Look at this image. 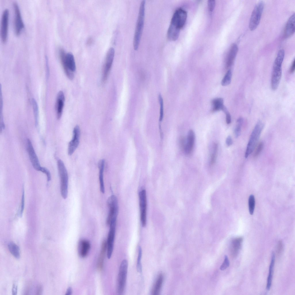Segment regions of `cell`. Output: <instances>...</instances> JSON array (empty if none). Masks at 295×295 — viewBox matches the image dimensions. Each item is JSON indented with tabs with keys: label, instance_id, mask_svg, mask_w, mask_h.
I'll return each mask as SVG.
<instances>
[{
	"label": "cell",
	"instance_id": "1",
	"mask_svg": "<svg viewBox=\"0 0 295 295\" xmlns=\"http://www.w3.org/2000/svg\"><path fill=\"white\" fill-rule=\"evenodd\" d=\"M284 55L285 52L283 50H279L273 64L271 80V87L273 90L277 89L281 80L282 75V64Z\"/></svg>",
	"mask_w": 295,
	"mask_h": 295
},
{
	"label": "cell",
	"instance_id": "2",
	"mask_svg": "<svg viewBox=\"0 0 295 295\" xmlns=\"http://www.w3.org/2000/svg\"><path fill=\"white\" fill-rule=\"evenodd\" d=\"M59 53L65 74L70 80H73L74 77L73 72L76 69L73 55L71 52L66 53L64 50L62 48L59 49Z\"/></svg>",
	"mask_w": 295,
	"mask_h": 295
},
{
	"label": "cell",
	"instance_id": "3",
	"mask_svg": "<svg viewBox=\"0 0 295 295\" xmlns=\"http://www.w3.org/2000/svg\"><path fill=\"white\" fill-rule=\"evenodd\" d=\"M145 1L141 2L139 8L138 18L135 29L133 41L135 50H138L143 31L145 16Z\"/></svg>",
	"mask_w": 295,
	"mask_h": 295
},
{
	"label": "cell",
	"instance_id": "4",
	"mask_svg": "<svg viewBox=\"0 0 295 295\" xmlns=\"http://www.w3.org/2000/svg\"><path fill=\"white\" fill-rule=\"evenodd\" d=\"M264 127L263 123L259 120L252 132L247 145L245 156V158H247L254 149Z\"/></svg>",
	"mask_w": 295,
	"mask_h": 295
},
{
	"label": "cell",
	"instance_id": "5",
	"mask_svg": "<svg viewBox=\"0 0 295 295\" xmlns=\"http://www.w3.org/2000/svg\"><path fill=\"white\" fill-rule=\"evenodd\" d=\"M57 166L60 181V192L63 198L66 199L68 195V176L66 167L63 161L59 160Z\"/></svg>",
	"mask_w": 295,
	"mask_h": 295
},
{
	"label": "cell",
	"instance_id": "6",
	"mask_svg": "<svg viewBox=\"0 0 295 295\" xmlns=\"http://www.w3.org/2000/svg\"><path fill=\"white\" fill-rule=\"evenodd\" d=\"M263 1L259 2L255 6L251 13L249 23V28L251 31L255 30L260 21L264 7Z\"/></svg>",
	"mask_w": 295,
	"mask_h": 295
},
{
	"label": "cell",
	"instance_id": "7",
	"mask_svg": "<svg viewBox=\"0 0 295 295\" xmlns=\"http://www.w3.org/2000/svg\"><path fill=\"white\" fill-rule=\"evenodd\" d=\"M128 268V262L126 259L123 260L121 263L118 274L117 291L119 294L124 292Z\"/></svg>",
	"mask_w": 295,
	"mask_h": 295
},
{
	"label": "cell",
	"instance_id": "8",
	"mask_svg": "<svg viewBox=\"0 0 295 295\" xmlns=\"http://www.w3.org/2000/svg\"><path fill=\"white\" fill-rule=\"evenodd\" d=\"M109 213L106 220L107 224L109 225L111 222L116 220L118 211V201L116 197L113 195L109 197L107 201Z\"/></svg>",
	"mask_w": 295,
	"mask_h": 295
},
{
	"label": "cell",
	"instance_id": "9",
	"mask_svg": "<svg viewBox=\"0 0 295 295\" xmlns=\"http://www.w3.org/2000/svg\"><path fill=\"white\" fill-rule=\"evenodd\" d=\"M187 16L185 10L181 8L177 9L173 15L169 25L180 30L185 24Z\"/></svg>",
	"mask_w": 295,
	"mask_h": 295
},
{
	"label": "cell",
	"instance_id": "10",
	"mask_svg": "<svg viewBox=\"0 0 295 295\" xmlns=\"http://www.w3.org/2000/svg\"><path fill=\"white\" fill-rule=\"evenodd\" d=\"M140 220L143 227L145 226L147 221V199L146 191L143 189L139 193Z\"/></svg>",
	"mask_w": 295,
	"mask_h": 295
},
{
	"label": "cell",
	"instance_id": "11",
	"mask_svg": "<svg viewBox=\"0 0 295 295\" xmlns=\"http://www.w3.org/2000/svg\"><path fill=\"white\" fill-rule=\"evenodd\" d=\"M115 54V51L113 48H111L108 50L105 57L103 66L102 81L105 82L107 80L113 63Z\"/></svg>",
	"mask_w": 295,
	"mask_h": 295
},
{
	"label": "cell",
	"instance_id": "12",
	"mask_svg": "<svg viewBox=\"0 0 295 295\" xmlns=\"http://www.w3.org/2000/svg\"><path fill=\"white\" fill-rule=\"evenodd\" d=\"M116 221H112L109 225V229L107 242V255L108 259L111 256L114 248Z\"/></svg>",
	"mask_w": 295,
	"mask_h": 295
},
{
	"label": "cell",
	"instance_id": "13",
	"mask_svg": "<svg viewBox=\"0 0 295 295\" xmlns=\"http://www.w3.org/2000/svg\"><path fill=\"white\" fill-rule=\"evenodd\" d=\"M14 17V32L17 35H19L24 27V25L18 3L14 2L13 4Z\"/></svg>",
	"mask_w": 295,
	"mask_h": 295
},
{
	"label": "cell",
	"instance_id": "14",
	"mask_svg": "<svg viewBox=\"0 0 295 295\" xmlns=\"http://www.w3.org/2000/svg\"><path fill=\"white\" fill-rule=\"evenodd\" d=\"M9 12L7 9H5L3 13L1 22V35L2 41L5 43L8 35Z\"/></svg>",
	"mask_w": 295,
	"mask_h": 295
},
{
	"label": "cell",
	"instance_id": "15",
	"mask_svg": "<svg viewBox=\"0 0 295 295\" xmlns=\"http://www.w3.org/2000/svg\"><path fill=\"white\" fill-rule=\"evenodd\" d=\"M80 135V130L78 125L76 126L73 128V137L68 144V153L71 155L74 152L78 146Z\"/></svg>",
	"mask_w": 295,
	"mask_h": 295
},
{
	"label": "cell",
	"instance_id": "16",
	"mask_svg": "<svg viewBox=\"0 0 295 295\" xmlns=\"http://www.w3.org/2000/svg\"><path fill=\"white\" fill-rule=\"evenodd\" d=\"M27 150L29 157L33 168L39 171L41 168L37 156L30 139L27 140Z\"/></svg>",
	"mask_w": 295,
	"mask_h": 295
},
{
	"label": "cell",
	"instance_id": "17",
	"mask_svg": "<svg viewBox=\"0 0 295 295\" xmlns=\"http://www.w3.org/2000/svg\"><path fill=\"white\" fill-rule=\"evenodd\" d=\"M238 47L236 44H233L227 54L226 60V67H230L233 64L238 51Z\"/></svg>",
	"mask_w": 295,
	"mask_h": 295
},
{
	"label": "cell",
	"instance_id": "18",
	"mask_svg": "<svg viewBox=\"0 0 295 295\" xmlns=\"http://www.w3.org/2000/svg\"><path fill=\"white\" fill-rule=\"evenodd\" d=\"M65 101L64 93L62 91H60L57 95L55 104L56 116L58 119H59L61 117Z\"/></svg>",
	"mask_w": 295,
	"mask_h": 295
},
{
	"label": "cell",
	"instance_id": "19",
	"mask_svg": "<svg viewBox=\"0 0 295 295\" xmlns=\"http://www.w3.org/2000/svg\"><path fill=\"white\" fill-rule=\"evenodd\" d=\"M186 138L184 152L186 154L189 155L192 152L195 139V134L192 130L189 131Z\"/></svg>",
	"mask_w": 295,
	"mask_h": 295
},
{
	"label": "cell",
	"instance_id": "20",
	"mask_svg": "<svg viewBox=\"0 0 295 295\" xmlns=\"http://www.w3.org/2000/svg\"><path fill=\"white\" fill-rule=\"evenodd\" d=\"M295 32V14H293L289 18L286 23L284 36L286 38L292 36Z\"/></svg>",
	"mask_w": 295,
	"mask_h": 295
},
{
	"label": "cell",
	"instance_id": "21",
	"mask_svg": "<svg viewBox=\"0 0 295 295\" xmlns=\"http://www.w3.org/2000/svg\"><path fill=\"white\" fill-rule=\"evenodd\" d=\"M243 238L239 237L234 239L232 241L231 254L233 258H235L238 255L241 249L243 241Z\"/></svg>",
	"mask_w": 295,
	"mask_h": 295
},
{
	"label": "cell",
	"instance_id": "22",
	"mask_svg": "<svg viewBox=\"0 0 295 295\" xmlns=\"http://www.w3.org/2000/svg\"><path fill=\"white\" fill-rule=\"evenodd\" d=\"M106 252L107 242L106 241L104 240L102 243L101 250L97 262V268L99 271H101L103 268L105 257Z\"/></svg>",
	"mask_w": 295,
	"mask_h": 295
},
{
	"label": "cell",
	"instance_id": "23",
	"mask_svg": "<svg viewBox=\"0 0 295 295\" xmlns=\"http://www.w3.org/2000/svg\"><path fill=\"white\" fill-rule=\"evenodd\" d=\"M78 252L79 255L82 258L86 256L90 248V244L87 240H81L79 244Z\"/></svg>",
	"mask_w": 295,
	"mask_h": 295
},
{
	"label": "cell",
	"instance_id": "24",
	"mask_svg": "<svg viewBox=\"0 0 295 295\" xmlns=\"http://www.w3.org/2000/svg\"><path fill=\"white\" fill-rule=\"evenodd\" d=\"M105 164V160L104 159H102L99 161L98 165L99 169V178L100 190L103 194L105 193V191L103 179Z\"/></svg>",
	"mask_w": 295,
	"mask_h": 295
},
{
	"label": "cell",
	"instance_id": "25",
	"mask_svg": "<svg viewBox=\"0 0 295 295\" xmlns=\"http://www.w3.org/2000/svg\"><path fill=\"white\" fill-rule=\"evenodd\" d=\"M275 259V254L274 252H273L271 262L269 267V274L267 278L266 286V289L268 290H270L271 286Z\"/></svg>",
	"mask_w": 295,
	"mask_h": 295
},
{
	"label": "cell",
	"instance_id": "26",
	"mask_svg": "<svg viewBox=\"0 0 295 295\" xmlns=\"http://www.w3.org/2000/svg\"><path fill=\"white\" fill-rule=\"evenodd\" d=\"M163 280V276L160 273L158 276L153 288L152 294L153 295H158L160 291Z\"/></svg>",
	"mask_w": 295,
	"mask_h": 295
},
{
	"label": "cell",
	"instance_id": "27",
	"mask_svg": "<svg viewBox=\"0 0 295 295\" xmlns=\"http://www.w3.org/2000/svg\"><path fill=\"white\" fill-rule=\"evenodd\" d=\"M8 247L10 252L14 256L17 258H20V248L17 245L12 242H11L8 244Z\"/></svg>",
	"mask_w": 295,
	"mask_h": 295
},
{
	"label": "cell",
	"instance_id": "28",
	"mask_svg": "<svg viewBox=\"0 0 295 295\" xmlns=\"http://www.w3.org/2000/svg\"><path fill=\"white\" fill-rule=\"evenodd\" d=\"M212 110L216 111L222 109L224 106L223 104V100L222 98H217L212 101Z\"/></svg>",
	"mask_w": 295,
	"mask_h": 295
},
{
	"label": "cell",
	"instance_id": "29",
	"mask_svg": "<svg viewBox=\"0 0 295 295\" xmlns=\"http://www.w3.org/2000/svg\"><path fill=\"white\" fill-rule=\"evenodd\" d=\"M32 103L34 117L35 125L37 126L38 123L39 108L37 103L34 99H32Z\"/></svg>",
	"mask_w": 295,
	"mask_h": 295
},
{
	"label": "cell",
	"instance_id": "30",
	"mask_svg": "<svg viewBox=\"0 0 295 295\" xmlns=\"http://www.w3.org/2000/svg\"><path fill=\"white\" fill-rule=\"evenodd\" d=\"M243 121V119L242 117H240L237 120V125L234 131L235 134L236 138L238 137L241 135V127Z\"/></svg>",
	"mask_w": 295,
	"mask_h": 295
},
{
	"label": "cell",
	"instance_id": "31",
	"mask_svg": "<svg viewBox=\"0 0 295 295\" xmlns=\"http://www.w3.org/2000/svg\"><path fill=\"white\" fill-rule=\"evenodd\" d=\"M232 76V73L230 69H229L227 72L222 79L221 84L222 86H226L229 85L231 82Z\"/></svg>",
	"mask_w": 295,
	"mask_h": 295
},
{
	"label": "cell",
	"instance_id": "32",
	"mask_svg": "<svg viewBox=\"0 0 295 295\" xmlns=\"http://www.w3.org/2000/svg\"><path fill=\"white\" fill-rule=\"evenodd\" d=\"M218 148V144L216 143H214L213 145L212 153L210 157V164L211 165L213 164L216 162Z\"/></svg>",
	"mask_w": 295,
	"mask_h": 295
},
{
	"label": "cell",
	"instance_id": "33",
	"mask_svg": "<svg viewBox=\"0 0 295 295\" xmlns=\"http://www.w3.org/2000/svg\"><path fill=\"white\" fill-rule=\"evenodd\" d=\"M248 206L250 214L252 215L253 213L255 206V198L253 195H250L249 197Z\"/></svg>",
	"mask_w": 295,
	"mask_h": 295
},
{
	"label": "cell",
	"instance_id": "34",
	"mask_svg": "<svg viewBox=\"0 0 295 295\" xmlns=\"http://www.w3.org/2000/svg\"><path fill=\"white\" fill-rule=\"evenodd\" d=\"M142 249L141 247L139 248L138 254L137 262V270L138 272L141 273L142 271V266L141 260L142 256Z\"/></svg>",
	"mask_w": 295,
	"mask_h": 295
},
{
	"label": "cell",
	"instance_id": "35",
	"mask_svg": "<svg viewBox=\"0 0 295 295\" xmlns=\"http://www.w3.org/2000/svg\"><path fill=\"white\" fill-rule=\"evenodd\" d=\"M24 187L22 188V194L21 201V205L20 206L19 215L20 217H22V215L23 212L24 208Z\"/></svg>",
	"mask_w": 295,
	"mask_h": 295
},
{
	"label": "cell",
	"instance_id": "36",
	"mask_svg": "<svg viewBox=\"0 0 295 295\" xmlns=\"http://www.w3.org/2000/svg\"><path fill=\"white\" fill-rule=\"evenodd\" d=\"M158 99L160 106V116L159 119L160 120V121H161L162 120L163 118L164 111L163 99H162L161 95L160 94H159V95Z\"/></svg>",
	"mask_w": 295,
	"mask_h": 295
},
{
	"label": "cell",
	"instance_id": "37",
	"mask_svg": "<svg viewBox=\"0 0 295 295\" xmlns=\"http://www.w3.org/2000/svg\"><path fill=\"white\" fill-rule=\"evenodd\" d=\"M264 144L263 142H261L257 145L254 153V156L256 157L258 156L263 149Z\"/></svg>",
	"mask_w": 295,
	"mask_h": 295
},
{
	"label": "cell",
	"instance_id": "38",
	"mask_svg": "<svg viewBox=\"0 0 295 295\" xmlns=\"http://www.w3.org/2000/svg\"><path fill=\"white\" fill-rule=\"evenodd\" d=\"M230 264V262L227 256H224V261L220 267V269L221 270H224L226 269L229 267Z\"/></svg>",
	"mask_w": 295,
	"mask_h": 295
},
{
	"label": "cell",
	"instance_id": "39",
	"mask_svg": "<svg viewBox=\"0 0 295 295\" xmlns=\"http://www.w3.org/2000/svg\"><path fill=\"white\" fill-rule=\"evenodd\" d=\"M39 171L44 173L46 175L48 181H49L51 180V175L50 172L47 168L41 167Z\"/></svg>",
	"mask_w": 295,
	"mask_h": 295
},
{
	"label": "cell",
	"instance_id": "40",
	"mask_svg": "<svg viewBox=\"0 0 295 295\" xmlns=\"http://www.w3.org/2000/svg\"><path fill=\"white\" fill-rule=\"evenodd\" d=\"M208 8L210 12H212L214 10L215 5L214 0H208L207 2Z\"/></svg>",
	"mask_w": 295,
	"mask_h": 295
},
{
	"label": "cell",
	"instance_id": "41",
	"mask_svg": "<svg viewBox=\"0 0 295 295\" xmlns=\"http://www.w3.org/2000/svg\"><path fill=\"white\" fill-rule=\"evenodd\" d=\"M283 248L282 242V241H280L278 242L277 248L276 252L278 255H280L282 253Z\"/></svg>",
	"mask_w": 295,
	"mask_h": 295
},
{
	"label": "cell",
	"instance_id": "42",
	"mask_svg": "<svg viewBox=\"0 0 295 295\" xmlns=\"http://www.w3.org/2000/svg\"><path fill=\"white\" fill-rule=\"evenodd\" d=\"M186 142V139L183 136H181L179 138V143L180 148L181 150L184 151Z\"/></svg>",
	"mask_w": 295,
	"mask_h": 295
},
{
	"label": "cell",
	"instance_id": "43",
	"mask_svg": "<svg viewBox=\"0 0 295 295\" xmlns=\"http://www.w3.org/2000/svg\"><path fill=\"white\" fill-rule=\"evenodd\" d=\"M224 112L225 113L226 115V122L227 124H229L231 122V117L230 115L227 110L225 111Z\"/></svg>",
	"mask_w": 295,
	"mask_h": 295
},
{
	"label": "cell",
	"instance_id": "44",
	"mask_svg": "<svg viewBox=\"0 0 295 295\" xmlns=\"http://www.w3.org/2000/svg\"><path fill=\"white\" fill-rule=\"evenodd\" d=\"M46 77L47 79H48L50 74L49 68L48 64V60L47 58H46Z\"/></svg>",
	"mask_w": 295,
	"mask_h": 295
},
{
	"label": "cell",
	"instance_id": "45",
	"mask_svg": "<svg viewBox=\"0 0 295 295\" xmlns=\"http://www.w3.org/2000/svg\"><path fill=\"white\" fill-rule=\"evenodd\" d=\"M226 145L230 146L232 144L233 141L232 138L230 136H228L226 138Z\"/></svg>",
	"mask_w": 295,
	"mask_h": 295
},
{
	"label": "cell",
	"instance_id": "46",
	"mask_svg": "<svg viewBox=\"0 0 295 295\" xmlns=\"http://www.w3.org/2000/svg\"><path fill=\"white\" fill-rule=\"evenodd\" d=\"M42 287L41 285H39L37 288L36 294L41 295L42 292Z\"/></svg>",
	"mask_w": 295,
	"mask_h": 295
},
{
	"label": "cell",
	"instance_id": "47",
	"mask_svg": "<svg viewBox=\"0 0 295 295\" xmlns=\"http://www.w3.org/2000/svg\"><path fill=\"white\" fill-rule=\"evenodd\" d=\"M12 293L13 295H16L17 292V286L14 284L12 288Z\"/></svg>",
	"mask_w": 295,
	"mask_h": 295
},
{
	"label": "cell",
	"instance_id": "48",
	"mask_svg": "<svg viewBox=\"0 0 295 295\" xmlns=\"http://www.w3.org/2000/svg\"><path fill=\"white\" fill-rule=\"evenodd\" d=\"M295 60H294L292 63L291 65V67L290 69V72L291 73H293L295 71Z\"/></svg>",
	"mask_w": 295,
	"mask_h": 295
},
{
	"label": "cell",
	"instance_id": "49",
	"mask_svg": "<svg viewBox=\"0 0 295 295\" xmlns=\"http://www.w3.org/2000/svg\"><path fill=\"white\" fill-rule=\"evenodd\" d=\"M72 288L70 287H69L67 290L65 295H71L72 293Z\"/></svg>",
	"mask_w": 295,
	"mask_h": 295
},
{
	"label": "cell",
	"instance_id": "50",
	"mask_svg": "<svg viewBox=\"0 0 295 295\" xmlns=\"http://www.w3.org/2000/svg\"><path fill=\"white\" fill-rule=\"evenodd\" d=\"M92 42V39L91 38H89L87 41V44L88 45L91 44Z\"/></svg>",
	"mask_w": 295,
	"mask_h": 295
}]
</instances>
